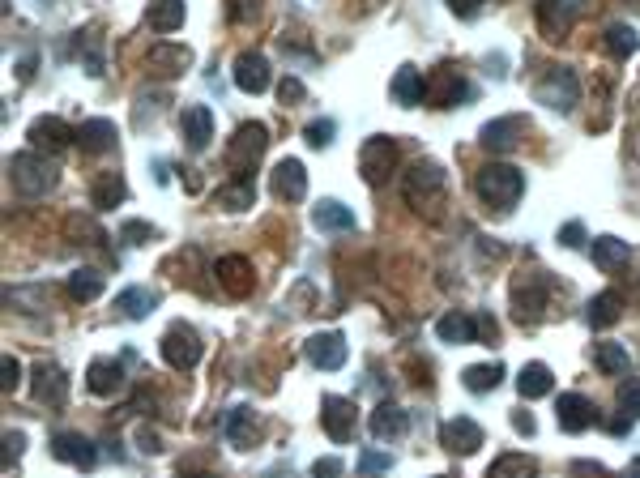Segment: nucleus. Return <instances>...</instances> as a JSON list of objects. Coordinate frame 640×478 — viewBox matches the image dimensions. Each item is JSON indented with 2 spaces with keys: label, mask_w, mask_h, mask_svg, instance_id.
Listing matches in <instances>:
<instances>
[{
  "label": "nucleus",
  "mask_w": 640,
  "mask_h": 478,
  "mask_svg": "<svg viewBox=\"0 0 640 478\" xmlns=\"http://www.w3.org/2000/svg\"><path fill=\"white\" fill-rule=\"evenodd\" d=\"M474 193L483 197V205H491L495 214H508L512 205L525 197V175L508 163H487L474 175Z\"/></svg>",
  "instance_id": "f257e3e1"
},
{
  "label": "nucleus",
  "mask_w": 640,
  "mask_h": 478,
  "mask_svg": "<svg viewBox=\"0 0 640 478\" xmlns=\"http://www.w3.org/2000/svg\"><path fill=\"white\" fill-rule=\"evenodd\" d=\"M9 180L22 197H47L60 184V171H56L52 158H43L35 150H22V154L9 158Z\"/></svg>",
  "instance_id": "f03ea898"
},
{
  "label": "nucleus",
  "mask_w": 640,
  "mask_h": 478,
  "mask_svg": "<svg viewBox=\"0 0 640 478\" xmlns=\"http://www.w3.org/2000/svg\"><path fill=\"white\" fill-rule=\"evenodd\" d=\"M534 99L542 107H555L559 116H568V111L581 103V77H576V69H568V65H555L534 82Z\"/></svg>",
  "instance_id": "7ed1b4c3"
},
{
  "label": "nucleus",
  "mask_w": 640,
  "mask_h": 478,
  "mask_svg": "<svg viewBox=\"0 0 640 478\" xmlns=\"http://www.w3.org/2000/svg\"><path fill=\"white\" fill-rule=\"evenodd\" d=\"M265 146H269V137H265V124H239L235 137H231V146H227V163L235 171V180H252V171L256 163L265 158Z\"/></svg>",
  "instance_id": "20e7f679"
},
{
  "label": "nucleus",
  "mask_w": 640,
  "mask_h": 478,
  "mask_svg": "<svg viewBox=\"0 0 640 478\" xmlns=\"http://www.w3.org/2000/svg\"><path fill=\"white\" fill-rule=\"evenodd\" d=\"M201 355H205V346H201V333L192 329V325L175 321V325L163 333V363H167V368L192 372V368L201 363Z\"/></svg>",
  "instance_id": "39448f33"
},
{
  "label": "nucleus",
  "mask_w": 640,
  "mask_h": 478,
  "mask_svg": "<svg viewBox=\"0 0 640 478\" xmlns=\"http://www.w3.org/2000/svg\"><path fill=\"white\" fill-rule=\"evenodd\" d=\"M320 427H325L329 440L346 444L350 436L359 432V410H355V402H350V397H338V393H325V397H320Z\"/></svg>",
  "instance_id": "423d86ee"
},
{
  "label": "nucleus",
  "mask_w": 640,
  "mask_h": 478,
  "mask_svg": "<svg viewBox=\"0 0 640 478\" xmlns=\"http://www.w3.org/2000/svg\"><path fill=\"white\" fill-rule=\"evenodd\" d=\"M359 171L367 184H384L397 171V146L393 137H367L359 150Z\"/></svg>",
  "instance_id": "0eeeda50"
},
{
  "label": "nucleus",
  "mask_w": 640,
  "mask_h": 478,
  "mask_svg": "<svg viewBox=\"0 0 640 478\" xmlns=\"http://www.w3.org/2000/svg\"><path fill=\"white\" fill-rule=\"evenodd\" d=\"M214 278L231 299H244L256 291V269L248 257H239V252H227V257L214 261Z\"/></svg>",
  "instance_id": "6e6552de"
},
{
  "label": "nucleus",
  "mask_w": 640,
  "mask_h": 478,
  "mask_svg": "<svg viewBox=\"0 0 640 478\" xmlns=\"http://www.w3.org/2000/svg\"><path fill=\"white\" fill-rule=\"evenodd\" d=\"M52 457L64 461V466L90 474L94 466H99V444H90L82 432H56L52 436Z\"/></svg>",
  "instance_id": "1a4fd4ad"
},
{
  "label": "nucleus",
  "mask_w": 640,
  "mask_h": 478,
  "mask_svg": "<svg viewBox=\"0 0 640 478\" xmlns=\"http://www.w3.org/2000/svg\"><path fill=\"white\" fill-rule=\"evenodd\" d=\"M538 30L547 39H568V30L581 18V0H538Z\"/></svg>",
  "instance_id": "9d476101"
},
{
  "label": "nucleus",
  "mask_w": 640,
  "mask_h": 478,
  "mask_svg": "<svg viewBox=\"0 0 640 478\" xmlns=\"http://www.w3.org/2000/svg\"><path fill=\"white\" fill-rule=\"evenodd\" d=\"M483 427H478L474 419H466V414H457V419H444L440 423V444L453 457H470V453H478L483 449Z\"/></svg>",
  "instance_id": "9b49d317"
},
{
  "label": "nucleus",
  "mask_w": 640,
  "mask_h": 478,
  "mask_svg": "<svg viewBox=\"0 0 640 478\" xmlns=\"http://www.w3.org/2000/svg\"><path fill=\"white\" fill-rule=\"evenodd\" d=\"M222 436H227V444H235V449H256L261 436H265L261 414H256L252 406H231L227 419H222Z\"/></svg>",
  "instance_id": "f8f14e48"
},
{
  "label": "nucleus",
  "mask_w": 640,
  "mask_h": 478,
  "mask_svg": "<svg viewBox=\"0 0 640 478\" xmlns=\"http://www.w3.org/2000/svg\"><path fill=\"white\" fill-rule=\"evenodd\" d=\"M303 355H308V363L320 368V372H338L346 363V355H350L346 333H333V329L329 333H312L308 346H303Z\"/></svg>",
  "instance_id": "ddd939ff"
},
{
  "label": "nucleus",
  "mask_w": 640,
  "mask_h": 478,
  "mask_svg": "<svg viewBox=\"0 0 640 478\" xmlns=\"http://www.w3.org/2000/svg\"><path fill=\"white\" fill-rule=\"evenodd\" d=\"M30 393H35L39 406L60 410L64 397H69V376H64L60 363H39V368L30 372Z\"/></svg>",
  "instance_id": "4468645a"
},
{
  "label": "nucleus",
  "mask_w": 640,
  "mask_h": 478,
  "mask_svg": "<svg viewBox=\"0 0 640 478\" xmlns=\"http://www.w3.org/2000/svg\"><path fill=\"white\" fill-rule=\"evenodd\" d=\"M269 193L286 205H299L303 197H308V171H303L299 158H282V163L274 167V175H269Z\"/></svg>",
  "instance_id": "2eb2a0df"
},
{
  "label": "nucleus",
  "mask_w": 640,
  "mask_h": 478,
  "mask_svg": "<svg viewBox=\"0 0 640 478\" xmlns=\"http://www.w3.org/2000/svg\"><path fill=\"white\" fill-rule=\"evenodd\" d=\"M555 419L564 432H585V427H594L598 423V410L594 402H589L585 393H559V402H555Z\"/></svg>",
  "instance_id": "dca6fc26"
},
{
  "label": "nucleus",
  "mask_w": 640,
  "mask_h": 478,
  "mask_svg": "<svg viewBox=\"0 0 640 478\" xmlns=\"http://www.w3.org/2000/svg\"><path fill=\"white\" fill-rule=\"evenodd\" d=\"M235 86L244 94H265L274 86V73H269V60L261 52H239L235 56Z\"/></svg>",
  "instance_id": "f3484780"
},
{
  "label": "nucleus",
  "mask_w": 640,
  "mask_h": 478,
  "mask_svg": "<svg viewBox=\"0 0 640 478\" xmlns=\"http://www.w3.org/2000/svg\"><path fill=\"white\" fill-rule=\"evenodd\" d=\"M128 385V372H124V359H94L86 368V389L94 397H116Z\"/></svg>",
  "instance_id": "a211bd4d"
},
{
  "label": "nucleus",
  "mask_w": 640,
  "mask_h": 478,
  "mask_svg": "<svg viewBox=\"0 0 640 478\" xmlns=\"http://www.w3.org/2000/svg\"><path fill=\"white\" fill-rule=\"evenodd\" d=\"M525 129H530V124H525L521 116H500V120H487V124H483L478 141H483V150L504 154V150H517V141H521Z\"/></svg>",
  "instance_id": "6ab92c4d"
},
{
  "label": "nucleus",
  "mask_w": 640,
  "mask_h": 478,
  "mask_svg": "<svg viewBox=\"0 0 640 478\" xmlns=\"http://www.w3.org/2000/svg\"><path fill=\"white\" fill-rule=\"evenodd\" d=\"M30 141H35V150L60 154L69 141H77V129H69L60 116H39L35 124H30Z\"/></svg>",
  "instance_id": "aec40b11"
},
{
  "label": "nucleus",
  "mask_w": 640,
  "mask_h": 478,
  "mask_svg": "<svg viewBox=\"0 0 640 478\" xmlns=\"http://www.w3.org/2000/svg\"><path fill=\"white\" fill-rule=\"evenodd\" d=\"M180 129H184V146L192 154H201L214 137V111L210 107H184L180 111Z\"/></svg>",
  "instance_id": "412c9836"
},
{
  "label": "nucleus",
  "mask_w": 640,
  "mask_h": 478,
  "mask_svg": "<svg viewBox=\"0 0 640 478\" xmlns=\"http://www.w3.org/2000/svg\"><path fill=\"white\" fill-rule=\"evenodd\" d=\"M444 193V171L436 163H419V167H410L406 175V201L414 205H423L431 197H440Z\"/></svg>",
  "instance_id": "4be33fe9"
},
{
  "label": "nucleus",
  "mask_w": 640,
  "mask_h": 478,
  "mask_svg": "<svg viewBox=\"0 0 640 478\" xmlns=\"http://www.w3.org/2000/svg\"><path fill=\"white\" fill-rule=\"evenodd\" d=\"M82 154H107V150H116V124L103 120V116H94L86 124H77V141H73Z\"/></svg>",
  "instance_id": "5701e85b"
},
{
  "label": "nucleus",
  "mask_w": 640,
  "mask_h": 478,
  "mask_svg": "<svg viewBox=\"0 0 640 478\" xmlns=\"http://www.w3.org/2000/svg\"><path fill=\"white\" fill-rule=\"evenodd\" d=\"M188 60H192L188 47L158 43V47H150V52H146V69H150L154 77H180V73L188 69Z\"/></svg>",
  "instance_id": "b1692460"
},
{
  "label": "nucleus",
  "mask_w": 640,
  "mask_h": 478,
  "mask_svg": "<svg viewBox=\"0 0 640 478\" xmlns=\"http://www.w3.org/2000/svg\"><path fill=\"white\" fill-rule=\"evenodd\" d=\"M372 436L384 444V440H402L406 432H410V414L402 410V406H393V402H384V406H376L372 410Z\"/></svg>",
  "instance_id": "393cba45"
},
{
  "label": "nucleus",
  "mask_w": 640,
  "mask_h": 478,
  "mask_svg": "<svg viewBox=\"0 0 640 478\" xmlns=\"http://www.w3.org/2000/svg\"><path fill=\"white\" fill-rule=\"evenodd\" d=\"M589 257H594V265L602 269V274H619V269L628 265V257H632V248L623 244L619 235H598L594 244H589Z\"/></svg>",
  "instance_id": "a878e982"
},
{
  "label": "nucleus",
  "mask_w": 640,
  "mask_h": 478,
  "mask_svg": "<svg viewBox=\"0 0 640 478\" xmlns=\"http://www.w3.org/2000/svg\"><path fill=\"white\" fill-rule=\"evenodd\" d=\"M389 94H393V103H397V107H414V103H423V99H427V77H423V69H414V65L397 69V73H393Z\"/></svg>",
  "instance_id": "bb28decb"
},
{
  "label": "nucleus",
  "mask_w": 640,
  "mask_h": 478,
  "mask_svg": "<svg viewBox=\"0 0 640 478\" xmlns=\"http://www.w3.org/2000/svg\"><path fill=\"white\" fill-rule=\"evenodd\" d=\"M312 222H316V231H329V235H346V231H355V214L346 210L342 201H316L312 205Z\"/></svg>",
  "instance_id": "cd10ccee"
},
{
  "label": "nucleus",
  "mask_w": 640,
  "mask_h": 478,
  "mask_svg": "<svg viewBox=\"0 0 640 478\" xmlns=\"http://www.w3.org/2000/svg\"><path fill=\"white\" fill-rule=\"evenodd\" d=\"M184 18H188L184 0H150V9H146V26L158 30V35H175L184 26Z\"/></svg>",
  "instance_id": "c85d7f7f"
},
{
  "label": "nucleus",
  "mask_w": 640,
  "mask_h": 478,
  "mask_svg": "<svg viewBox=\"0 0 640 478\" xmlns=\"http://www.w3.org/2000/svg\"><path fill=\"white\" fill-rule=\"evenodd\" d=\"M619 316H623L619 291H602V295H594V299L585 304V325H589V329H611Z\"/></svg>",
  "instance_id": "c756f323"
},
{
  "label": "nucleus",
  "mask_w": 640,
  "mask_h": 478,
  "mask_svg": "<svg viewBox=\"0 0 640 478\" xmlns=\"http://www.w3.org/2000/svg\"><path fill=\"white\" fill-rule=\"evenodd\" d=\"M116 308L124 321H146V316L158 308V295L150 291V286H128V291L116 295Z\"/></svg>",
  "instance_id": "7c9ffc66"
},
{
  "label": "nucleus",
  "mask_w": 640,
  "mask_h": 478,
  "mask_svg": "<svg viewBox=\"0 0 640 478\" xmlns=\"http://www.w3.org/2000/svg\"><path fill=\"white\" fill-rule=\"evenodd\" d=\"M512 308H517L521 321H538L547 312V286H530V282H517L512 286Z\"/></svg>",
  "instance_id": "2f4dec72"
},
{
  "label": "nucleus",
  "mask_w": 640,
  "mask_h": 478,
  "mask_svg": "<svg viewBox=\"0 0 640 478\" xmlns=\"http://www.w3.org/2000/svg\"><path fill=\"white\" fill-rule=\"evenodd\" d=\"M474 333H478V321H470V316H461V312H448L436 321V338L448 346H470Z\"/></svg>",
  "instance_id": "473e14b6"
},
{
  "label": "nucleus",
  "mask_w": 640,
  "mask_h": 478,
  "mask_svg": "<svg viewBox=\"0 0 640 478\" xmlns=\"http://www.w3.org/2000/svg\"><path fill=\"white\" fill-rule=\"evenodd\" d=\"M551 385H555V376H551L547 363H525V368L517 372V393L530 397V402H534V397H547Z\"/></svg>",
  "instance_id": "72a5a7b5"
},
{
  "label": "nucleus",
  "mask_w": 640,
  "mask_h": 478,
  "mask_svg": "<svg viewBox=\"0 0 640 478\" xmlns=\"http://www.w3.org/2000/svg\"><path fill=\"white\" fill-rule=\"evenodd\" d=\"M487 478H538V461L530 453H504L491 461Z\"/></svg>",
  "instance_id": "f704fd0d"
},
{
  "label": "nucleus",
  "mask_w": 640,
  "mask_h": 478,
  "mask_svg": "<svg viewBox=\"0 0 640 478\" xmlns=\"http://www.w3.org/2000/svg\"><path fill=\"white\" fill-rule=\"evenodd\" d=\"M594 363H598V372H606V376H628L632 372V355L619 342H598L594 346Z\"/></svg>",
  "instance_id": "c9c22d12"
},
{
  "label": "nucleus",
  "mask_w": 640,
  "mask_h": 478,
  "mask_svg": "<svg viewBox=\"0 0 640 478\" xmlns=\"http://www.w3.org/2000/svg\"><path fill=\"white\" fill-rule=\"evenodd\" d=\"M461 385H466L470 393H491L504 385V368L500 363H474V368L461 372Z\"/></svg>",
  "instance_id": "e433bc0d"
},
{
  "label": "nucleus",
  "mask_w": 640,
  "mask_h": 478,
  "mask_svg": "<svg viewBox=\"0 0 640 478\" xmlns=\"http://www.w3.org/2000/svg\"><path fill=\"white\" fill-rule=\"evenodd\" d=\"M214 201L222 205V210H231V214H239V210H252V201H256V188H252V180H235V184H222L218 193H214Z\"/></svg>",
  "instance_id": "4c0bfd02"
},
{
  "label": "nucleus",
  "mask_w": 640,
  "mask_h": 478,
  "mask_svg": "<svg viewBox=\"0 0 640 478\" xmlns=\"http://www.w3.org/2000/svg\"><path fill=\"white\" fill-rule=\"evenodd\" d=\"M69 295L77 299V304L99 299L103 295V274H99V269H73V274H69Z\"/></svg>",
  "instance_id": "58836bf2"
},
{
  "label": "nucleus",
  "mask_w": 640,
  "mask_h": 478,
  "mask_svg": "<svg viewBox=\"0 0 640 478\" xmlns=\"http://www.w3.org/2000/svg\"><path fill=\"white\" fill-rule=\"evenodd\" d=\"M640 47V35L632 26H623V22H615V26H606V52H611L615 60H628L632 52Z\"/></svg>",
  "instance_id": "ea45409f"
},
{
  "label": "nucleus",
  "mask_w": 640,
  "mask_h": 478,
  "mask_svg": "<svg viewBox=\"0 0 640 478\" xmlns=\"http://www.w3.org/2000/svg\"><path fill=\"white\" fill-rule=\"evenodd\" d=\"M90 201L99 205V210H116V205H124V180L116 171L107 175V180H94V188H90Z\"/></svg>",
  "instance_id": "a19ab883"
},
{
  "label": "nucleus",
  "mask_w": 640,
  "mask_h": 478,
  "mask_svg": "<svg viewBox=\"0 0 640 478\" xmlns=\"http://www.w3.org/2000/svg\"><path fill=\"white\" fill-rule=\"evenodd\" d=\"M393 470V453H376V449H367L359 457V474L363 478H376V474H389Z\"/></svg>",
  "instance_id": "79ce46f5"
},
{
  "label": "nucleus",
  "mask_w": 640,
  "mask_h": 478,
  "mask_svg": "<svg viewBox=\"0 0 640 478\" xmlns=\"http://www.w3.org/2000/svg\"><path fill=\"white\" fill-rule=\"evenodd\" d=\"M333 133H338V124H333V120H316V124L303 129V141H308L312 150H325L329 141H333Z\"/></svg>",
  "instance_id": "37998d69"
},
{
  "label": "nucleus",
  "mask_w": 640,
  "mask_h": 478,
  "mask_svg": "<svg viewBox=\"0 0 640 478\" xmlns=\"http://www.w3.org/2000/svg\"><path fill=\"white\" fill-rule=\"evenodd\" d=\"M265 9V0H227V18L231 22H256Z\"/></svg>",
  "instance_id": "c03bdc74"
},
{
  "label": "nucleus",
  "mask_w": 640,
  "mask_h": 478,
  "mask_svg": "<svg viewBox=\"0 0 640 478\" xmlns=\"http://www.w3.org/2000/svg\"><path fill=\"white\" fill-rule=\"evenodd\" d=\"M619 410L628 414L632 423L640 419V380H623V389H619Z\"/></svg>",
  "instance_id": "a18cd8bd"
},
{
  "label": "nucleus",
  "mask_w": 640,
  "mask_h": 478,
  "mask_svg": "<svg viewBox=\"0 0 640 478\" xmlns=\"http://www.w3.org/2000/svg\"><path fill=\"white\" fill-rule=\"evenodd\" d=\"M120 235L128 239V244H137V248H141V244H150V239H154L158 231H154V222H137V218H133V222H124V231H120Z\"/></svg>",
  "instance_id": "49530a36"
},
{
  "label": "nucleus",
  "mask_w": 640,
  "mask_h": 478,
  "mask_svg": "<svg viewBox=\"0 0 640 478\" xmlns=\"http://www.w3.org/2000/svg\"><path fill=\"white\" fill-rule=\"evenodd\" d=\"M303 82H295V77H282L278 82V103H286V107H295V103H303Z\"/></svg>",
  "instance_id": "de8ad7c7"
},
{
  "label": "nucleus",
  "mask_w": 640,
  "mask_h": 478,
  "mask_svg": "<svg viewBox=\"0 0 640 478\" xmlns=\"http://www.w3.org/2000/svg\"><path fill=\"white\" fill-rule=\"evenodd\" d=\"M18 380H22L18 359H13V355H5V363H0V389H5V393H13V389H18Z\"/></svg>",
  "instance_id": "09e8293b"
},
{
  "label": "nucleus",
  "mask_w": 640,
  "mask_h": 478,
  "mask_svg": "<svg viewBox=\"0 0 640 478\" xmlns=\"http://www.w3.org/2000/svg\"><path fill=\"white\" fill-rule=\"evenodd\" d=\"M559 244L564 248H581L585 244V222H564V227H559Z\"/></svg>",
  "instance_id": "8fccbe9b"
},
{
  "label": "nucleus",
  "mask_w": 640,
  "mask_h": 478,
  "mask_svg": "<svg viewBox=\"0 0 640 478\" xmlns=\"http://www.w3.org/2000/svg\"><path fill=\"white\" fill-rule=\"evenodd\" d=\"M568 474H572V478H615L606 466H598V461H572Z\"/></svg>",
  "instance_id": "3c124183"
},
{
  "label": "nucleus",
  "mask_w": 640,
  "mask_h": 478,
  "mask_svg": "<svg viewBox=\"0 0 640 478\" xmlns=\"http://www.w3.org/2000/svg\"><path fill=\"white\" fill-rule=\"evenodd\" d=\"M312 478H342V461H338V457H320V461H312Z\"/></svg>",
  "instance_id": "603ef678"
},
{
  "label": "nucleus",
  "mask_w": 640,
  "mask_h": 478,
  "mask_svg": "<svg viewBox=\"0 0 640 478\" xmlns=\"http://www.w3.org/2000/svg\"><path fill=\"white\" fill-rule=\"evenodd\" d=\"M5 444H9V466H13V461L22 457V449H26V436L13 427V432H5Z\"/></svg>",
  "instance_id": "864d4df0"
},
{
  "label": "nucleus",
  "mask_w": 640,
  "mask_h": 478,
  "mask_svg": "<svg viewBox=\"0 0 640 478\" xmlns=\"http://www.w3.org/2000/svg\"><path fill=\"white\" fill-rule=\"evenodd\" d=\"M448 9H453L457 18H474V13L483 9V0H448Z\"/></svg>",
  "instance_id": "5fc2aeb1"
},
{
  "label": "nucleus",
  "mask_w": 640,
  "mask_h": 478,
  "mask_svg": "<svg viewBox=\"0 0 640 478\" xmlns=\"http://www.w3.org/2000/svg\"><path fill=\"white\" fill-rule=\"evenodd\" d=\"M512 427H517V432H525V436H534V419L525 410H512Z\"/></svg>",
  "instance_id": "6e6d98bb"
},
{
  "label": "nucleus",
  "mask_w": 640,
  "mask_h": 478,
  "mask_svg": "<svg viewBox=\"0 0 640 478\" xmlns=\"http://www.w3.org/2000/svg\"><path fill=\"white\" fill-rule=\"evenodd\" d=\"M30 73H35V56H22V65H18V77H22V82H30Z\"/></svg>",
  "instance_id": "4d7b16f0"
},
{
  "label": "nucleus",
  "mask_w": 640,
  "mask_h": 478,
  "mask_svg": "<svg viewBox=\"0 0 640 478\" xmlns=\"http://www.w3.org/2000/svg\"><path fill=\"white\" fill-rule=\"evenodd\" d=\"M487 65H491V77H504V56H491Z\"/></svg>",
  "instance_id": "13d9d810"
},
{
  "label": "nucleus",
  "mask_w": 640,
  "mask_h": 478,
  "mask_svg": "<svg viewBox=\"0 0 640 478\" xmlns=\"http://www.w3.org/2000/svg\"><path fill=\"white\" fill-rule=\"evenodd\" d=\"M619 478H640V457H632V461H628V470H623Z\"/></svg>",
  "instance_id": "bf43d9fd"
}]
</instances>
